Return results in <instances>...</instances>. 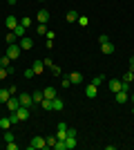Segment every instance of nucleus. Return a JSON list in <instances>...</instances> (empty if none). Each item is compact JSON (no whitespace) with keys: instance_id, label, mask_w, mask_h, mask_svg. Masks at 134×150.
I'll return each mask as SVG.
<instances>
[{"instance_id":"nucleus-1","label":"nucleus","mask_w":134,"mask_h":150,"mask_svg":"<svg viewBox=\"0 0 134 150\" xmlns=\"http://www.w3.org/2000/svg\"><path fill=\"white\" fill-rule=\"evenodd\" d=\"M20 52H22V47H20L18 43H13V45H9V47H7V56L11 58V61H16V58L20 56Z\"/></svg>"},{"instance_id":"nucleus-2","label":"nucleus","mask_w":134,"mask_h":150,"mask_svg":"<svg viewBox=\"0 0 134 150\" xmlns=\"http://www.w3.org/2000/svg\"><path fill=\"white\" fill-rule=\"evenodd\" d=\"M47 148V144H45V137H34L32 144H29V150H43Z\"/></svg>"},{"instance_id":"nucleus-3","label":"nucleus","mask_w":134,"mask_h":150,"mask_svg":"<svg viewBox=\"0 0 134 150\" xmlns=\"http://www.w3.org/2000/svg\"><path fill=\"white\" fill-rule=\"evenodd\" d=\"M5 108H7V110H9V112H16V110H18V108H20L18 94H16V96H11V99L7 101V103H5Z\"/></svg>"},{"instance_id":"nucleus-4","label":"nucleus","mask_w":134,"mask_h":150,"mask_svg":"<svg viewBox=\"0 0 134 150\" xmlns=\"http://www.w3.org/2000/svg\"><path fill=\"white\" fill-rule=\"evenodd\" d=\"M18 101H20V105H25V108H32V105H34V99H32V94H27V92L18 94Z\"/></svg>"},{"instance_id":"nucleus-5","label":"nucleus","mask_w":134,"mask_h":150,"mask_svg":"<svg viewBox=\"0 0 134 150\" xmlns=\"http://www.w3.org/2000/svg\"><path fill=\"white\" fill-rule=\"evenodd\" d=\"M56 139H58V141H65V139H67V123H58Z\"/></svg>"},{"instance_id":"nucleus-6","label":"nucleus","mask_w":134,"mask_h":150,"mask_svg":"<svg viewBox=\"0 0 134 150\" xmlns=\"http://www.w3.org/2000/svg\"><path fill=\"white\" fill-rule=\"evenodd\" d=\"M114 99H116L119 105H123V103H128V101H130V92H123V90H121V92L114 94Z\"/></svg>"},{"instance_id":"nucleus-7","label":"nucleus","mask_w":134,"mask_h":150,"mask_svg":"<svg viewBox=\"0 0 134 150\" xmlns=\"http://www.w3.org/2000/svg\"><path fill=\"white\" fill-rule=\"evenodd\" d=\"M96 94H98V88H96L94 83H89L87 88H85V96L87 99H96Z\"/></svg>"},{"instance_id":"nucleus-8","label":"nucleus","mask_w":134,"mask_h":150,"mask_svg":"<svg viewBox=\"0 0 134 150\" xmlns=\"http://www.w3.org/2000/svg\"><path fill=\"white\" fill-rule=\"evenodd\" d=\"M16 114H18V121H27V119H29V108L20 105L18 110H16Z\"/></svg>"},{"instance_id":"nucleus-9","label":"nucleus","mask_w":134,"mask_h":150,"mask_svg":"<svg viewBox=\"0 0 134 150\" xmlns=\"http://www.w3.org/2000/svg\"><path fill=\"white\" fill-rule=\"evenodd\" d=\"M65 146H67V150H74L78 146V141H76V134H67V139H65Z\"/></svg>"},{"instance_id":"nucleus-10","label":"nucleus","mask_w":134,"mask_h":150,"mask_svg":"<svg viewBox=\"0 0 134 150\" xmlns=\"http://www.w3.org/2000/svg\"><path fill=\"white\" fill-rule=\"evenodd\" d=\"M36 20H38V25H45V23L49 20V11H47V9H40L38 16H36Z\"/></svg>"},{"instance_id":"nucleus-11","label":"nucleus","mask_w":134,"mask_h":150,"mask_svg":"<svg viewBox=\"0 0 134 150\" xmlns=\"http://www.w3.org/2000/svg\"><path fill=\"white\" fill-rule=\"evenodd\" d=\"M107 85H109V90H112V92H121V79H109V83H107Z\"/></svg>"},{"instance_id":"nucleus-12","label":"nucleus","mask_w":134,"mask_h":150,"mask_svg":"<svg viewBox=\"0 0 134 150\" xmlns=\"http://www.w3.org/2000/svg\"><path fill=\"white\" fill-rule=\"evenodd\" d=\"M11 96H13V94L9 92V88H5V90H0V105H5L7 101L11 99Z\"/></svg>"},{"instance_id":"nucleus-13","label":"nucleus","mask_w":134,"mask_h":150,"mask_svg":"<svg viewBox=\"0 0 134 150\" xmlns=\"http://www.w3.org/2000/svg\"><path fill=\"white\" fill-rule=\"evenodd\" d=\"M20 47H22V50H32V47H34V40H32V38H29V36H22V38H20Z\"/></svg>"},{"instance_id":"nucleus-14","label":"nucleus","mask_w":134,"mask_h":150,"mask_svg":"<svg viewBox=\"0 0 134 150\" xmlns=\"http://www.w3.org/2000/svg\"><path fill=\"white\" fill-rule=\"evenodd\" d=\"M69 81H72V85H81V83H83V74H81V72H72Z\"/></svg>"},{"instance_id":"nucleus-15","label":"nucleus","mask_w":134,"mask_h":150,"mask_svg":"<svg viewBox=\"0 0 134 150\" xmlns=\"http://www.w3.org/2000/svg\"><path fill=\"white\" fill-rule=\"evenodd\" d=\"M101 45V52L103 54H114V45L109 43V40H105V43H98Z\"/></svg>"},{"instance_id":"nucleus-16","label":"nucleus","mask_w":134,"mask_h":150,"mask_svg":"<svg viewBox=\"0 0 134 150\" xmlns=\"http://www.w3.org/2000/svg\"><path fill=\"white\" fill-rule=\"evenodd\" d=\"M63 108H65V103H63V99H60V96L51 99V110H63Z\"/></svg>"},{"instance_id":"nucleus-17","label":"nucleus","mask_w":134,"mask_h":150,"mask_svg":"<svg viewBox=\"0 0 134 150\" xmlns=\"http://www.w3.org/2000/svg\"><path fill=\"white\" fill-rule=\"evenodd\" d=\"M32 69H34V74H43V69H45V63H43V61H34Z\"/></svg>"},{"instance_id":"nucleus-18","label":"nucleus","mask_w":134,"mask_h":150,"mask_svg":"<svg viewBox=\"0 0 134 150\" xmlns=\"http://www.w3.org/2000/svg\"><path fill=\"white\" fill-rule=\"evenodd\" d=\"M5 23H7V27H9V29H16V27H18L20 25V23H18V20H16V18H13V16H7V20H5Z\"/></svg>"},{"instance_id":"nucleus-19","label":"nucleus","mask_w":134,"mask_h":150,"mask_svg":"<svg viewBox=\"0 0 134 150\" xmlns=\"http://www.w3.org/2000/svg\"><path fill=\"white\" fill-rule=\"evenodd\" d=\"M43 94H45V99H56V96H58L56 90L51 88V85H49V88H45V90H43Z\"/></svg>"},{"instance_id":"nucleus-20","label":"nucleus","mask_w":134,"mask_h":150,"mask_svg":"<svg viewBox=\"0 0 134 150\" xmlns=\"http://www.w3.org/2000/svg\"><path fill=\"white\" fill-rule=\"evenodd\" d=\"M0 128H2V130H9V128H11V119H9V117H0Z\"/></svg>"},{"instance_id":"nucleus-21","label":"nucleus","mask_w":134,"mask_h":150,"mask_svg":"<svg viewBox=\"0 0 134 150\" xmlns=\"http://www.w3.org/2000/svg\"><path fill=\"white\" fill-rule=\"evenodd\" d=\"M32 99H34V103H38V105H40V101L45 99V94L40 92V90H36V92H32Z\"/></svg>"},{"instance_id":"nucleus-22","label":"nucleus","mask_w":134,"mask_h":150,"mask_svg":"<svg viewBox=\"0 0 134 150\" xmlns=\"http://www.w3.org/2000/svg\"><path fill=\"white\" fill-rule=\"evenodd\" d=\"M56 134H49V137H45V144H47V148H54V146H56Z\"/></svg>"},{"instance_id":"nucleus-23","label":"nucleus","mask_w":134,"mask_h":150,"mask_svg":"<svg viewBox=\"0 0 134 150\" xmlns=\"http://www.w3.org/2000/svg\"><path fill=\"white\" fill-rule=\"evenodd\" d=\"M76 20H78V11L69 9V11H67V23H76Z\"/></svg>"},{"instance_id":"nucleus-24","label":"nucleus","mask_w":134,"mask_h":150,"mask_svg":"<svg viewBox=\"0 0 134 150\" xmlns=\"http://www.w3.org/2000/svg\"><path fill=\"white\" fill-rule=\"evenodd\" d=\"M121 81H123V83H128V85H130V83L134 81V72H132V69H130V72H125V74H123V79H121Z\"/></svg>"},{"instance_id":"nucleus-25","label":"nucleus","mask_w":134,"mask_h":150,"mask_svg":"<svg viewBox=\"0 0 134 150\" xmlns=\"http://www.w3.org/2000/svg\"><path fill=\"white\" fill-rule=\"evenodd\" d=\"M76 23H78L81 27H87V25H89V18H87V16H78V20H76Z\"/></svg>"},{"instance_id":"nucleus-26","label":"nucleus","mask_w":134,"mask_h":150,"mask_svg":"<svg viewBox=\"0 0 134 150\" xmlns=\"http://www.w3.org/2000/svg\"><path fill=\"white\" fill-rule=\"evenodd\" d=\"M40 108L43 110H51V99H43L40 101Z\"/></svg>"},{"instance_id":"nucleus-27","label":"nucleus","mask_w":134,"mask_h":150,"mask_svg":"<svg viewBox=\"0 0 134 150\" xmlns=\"http://www.w3.org/2000/svg\"><path fill=\"white\" fill-rule=\"evenodd\" d=\"M13 34H16L18 38H22V36H25V27H22V25H18L16 29H13Z\"/></svg>"},{"instance_id":"nucleus-28","label":"nucleus","mask_w":134,"mask_h":150,"mask_svg":"<svg viewBox=\"0 0 134 150\" xmlns=\"http://www.w3.org/2000/svg\"><path fill=\"white\" fill-rule=\"evenodd\" d=\"M9 63H11V58L7 56V54H5L2 58H0V65H2V67H7V69H9Z\"/></svg>"},{"instance_id":"nucleus-29","label":"nucleus","mask_w":134,"mask_h":150,"mask_svg":"<svg viewBox=\"0 0 134 150\" xmlns=\"http://www.w3.org/2000/svg\"><path fill=\"white\" fill-rule=\"evenodd\" d=\"M92 83H94L96 88H98V85H103V74H96L94 79H92Z\"/></svg>"},{"instance_id":"nucleus-30","label":"nucleus","mask_w":134,"mask_h":150,"mask_svg":"<svg viewBox=\"0 0 134 150\" xmlns=\"http://www.w3.org/2000/svg\"><path fill=\"white\" fill-rule=\"evenodd\" d=\"M7 76H9V69H7V67H2V65H0V81H5Z\"/></svg>"},{"instance_id":"nucleus-31","label":"nucleus","mask_w":134,"mask_h":150,"mask_svg":"<svg viewBox=\"0 0 134 150\" xmlns=\"http://www.w3.org/2000/svg\"><path fill=\"white\" fill-rule=\"evenodd\" d=\"M51 74H54V76H60V74H63V69H60V67H58V65H51Z\"/></svg>"},{"instance_id":"nucleus-32","label":"nucleus","mask_w":134,"mask_h":150,"mask_svg":"<svg viewBox=\"0 0 134 150\" xmlns=\"http://www.w3.org/2000/svg\"><path fill=\"white\" fill-rule=\"evenodd\" d=\"M16 38H18V36H16V34L11 31V34L7 36V45H13V43H16Z\"/></svg>"},{"instance_id":"nucleus-33","label":"nucleus","mask_w":134,"mask_h":150,"mask_svg":"<svg viewBox=\"0 0 134 150\" xmlns=\"http://www.w3.org/2000/svg\"><path fill=\"white\" fill-rule=\"evenodd\" d=\"M47 31H49V29H47V27H45V25H38V27H36V34H43V36H45Z\"/></svg>"},{"instance_id":"nucleus-34","label":"nucleus","mask_w":134,"mask_h":150,"mask_svg":"<svg viewBox=\"0 0 134 150\" xmlns=\"http://www.w3.org/2000/svg\"><path fill=\"white\" fill-rule=\"evenodd\" d=\"M54 148H56V150H67V146H65V141H56Z\"/></svg>"},{"instance_id":"nucleus-35","label":"nucleus","mask_w":134,"mask_h":150,"mask_svg":"<svg viewBox=\"0 0 134 150\" xmlns=\"http://www.w3.org/2000/svg\"><path fill=\"white\" fill-rule=\"evenodd\" d=\"M20 25H22V27H25V29H27V27L32 25V18H22V20H20Z\"/></svg>"},{"instance_id":"nucleus-36","label":"nucleus","mask_w":134,"mask_h":150,"mask_svg":"<svg viewBox=\"0 0 134 150\" xmlns=\"http://www.w3.org/2000/svg\"><path fill=\"white\" fill-rule=\"evenodd\" d=\"M22 76H25V79H32V76H34V69H32V67L25 69V74H22Z\"/></svg>"},{"instance_id":"nucleus-37","label":"nucleus","mask_w":134,"mask_h":150,"mask_svg":"<svg viewBox=\"0 0 134 150\" xmlns=\"http://www.w3.org/2000/svg\"><path fill=\"white\" fill-rule=\"evenodd\" d=\"M5 141H13V134L9 130H5Z\"/></svg>"},{"instance_id":"nucleus-38","label":"nucleus","mask_w":134,"mask_h":150,"mask_svg":"<svg viewBox=\"0 0 134 150\" xmlns=\"http://www.w3.org/2000/svg\"><path fill=\"white\" fill-rule=\"evenodd\" d=\"M69 85H72V81H69V76H65V79H63V88H69Z\"/></svg>"},{"instance_id":"nucleus-39","label":"nucleus","mask_w":134,"mask_h":150,"mask_svg":"<svg viewBox=\"0 0 134 150\" xmlns=\"http://www.w3.org/2000/svg\"><path fill=\"white\" fill-rule=\"evenodd\" d=\"M16 148H18V146L13 144V141H7V150H16Z\"/></svg>"},{"instance_id":"nucleus-40","label":"nucleus","mask_w":134,"mask_h":150,"mask_svg":"<svg viewBox=\"0 0 134 150\" xmlns=\"http://www.w3.org/2000/svg\"><path fill=\"white\" fill-rule=\"evenodd\" d=\"M45 36H47V40H54V36H56V34H54V31L49 29V31H47V34H45Z\"/></svg>"},{"instance_id":"nucleus-41","label":"nucleus","mask_w":134,"mask_h":150,"mask_svg":"<svg viewBox=\"0 0 134 150\" xmlns=\"http://www.w3.org/2000/svg\"><path fill=\"white\" fill-rule=\"evenodd\" d=\"M105 40H109V36H105V34H101V36H98V43H105Z\"/></svg>"},{"instance_id":"nucleus-42","label":"nucleus","mask_w":134,"mask_h":150,"mask_svg":"<svg viewBox=\"0 0 134 150\" xmlns=\"http://www.w3.org/2000/svg\"><path fill=\"white\" fill-rule=\"evenodd\" d=\"M130 67H134V56H132V58H130Z\"/></svg>"},{"instance_id":"nucleus-43","label":"nucleus","mask_w":134,"mask_h":150,"mask_svg":"<svg viewBox=\"0 0 134 150\" xmlns=\"http://www.w3.org/2000/svg\"><path fill=\"white\" fill-rule=\"evenodd\" d=\"M130 101H132V103H134V92H132V94H130Z\"/></svg>"},{"instance_id":"nucleus-44","label":"nucleus","mask_w":134,"mask_h":150,"mask_svg":"<svg viewBox=\"0 0 134 150\" xmlns=\"http://www.w3.org/2000/svg\"><path fill=\"white\" fill-rule=\"evenodd\" d=\"M38 2H45V0H38Z\"/></svg>"},{"instance_id":"nucleus-45","label":"nucleus","mask_w":134,"mask_h":150,"mask_svg":"<svg viewBox=\"0 0 134 150\" xmlns=\"http://www.w3.org/2000/svg\"><path fill=\"white\" fill-rule=\"evenodd\" d=\"M130 69H132V72H134V67H130Z\"/></svg>"},{"instance_id":"nucleus-46","label":"nucleus","mask_w":134,"mask_h":150,"mask_svg":"<svg viewBox=\"0 0 134 150\" xmlns=\"http://www.w3.org/2000/svg\"><path fill=\"white\" fill-rule=\"evenodd\" d=\"M0 58H2V54H0Z\"/></svg>"},{"instance_id":"nucleus-47","label":"nucleus","mask_w":134,"mask_h":150,"mask_svg":"<svg viewBox=\"0 0 134 150\" xmlns=\"http://www.w3.org/2000/svg\"><path fill=\"white\" fill-rule=\"evenodd\" d=\"M0 110H2V108H0Z\"/></svg>"}]
</instances>
